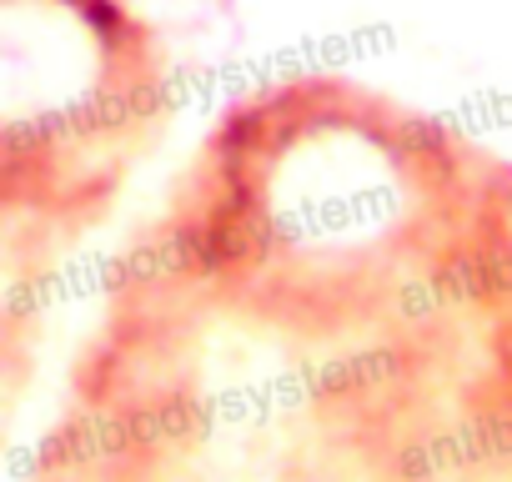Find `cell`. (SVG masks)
I'll return each mask as SVG.
<instances>
[{"label": "cell", "mask_w": 512, "mask_h": 482, "mask_svg": "<svg viewBox=\"0 0 512 482\" xmlns=\"http://www.w3.org/2000/svg\"><path fill=\"white\" fill-rule=\"evenodd\" d=\"M462 417L472 427L467 442H482V457H512V307L487 317V347L477 382L462 397Z\"/></svg>", "instance_id": "cell-1"}]
</instances>
